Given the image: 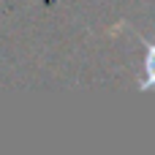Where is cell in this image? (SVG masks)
<instances>
[{
  "instance_id": "cell-1",
  "label": "cell",
  "mask_w": 155,
  "mask_h": 155,
  "mask_svg": "<svg viewBox=\"0 0 155 155\" xmlns=\"http://www.w3.org/2000/svg\"><path fill=\"white\" fill-rule=\"evenodd\" d=\"M144 93L155 90V44H147V52H144V79L139 84Z\"/></svg>"
}]
</instances>
